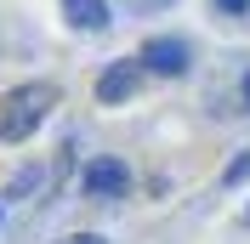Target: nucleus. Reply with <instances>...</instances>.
<instances>
[{
    "label": "nucleus",
    "mask_w": 250,
    "mask_h": 244,
    "mask_svg": "<svg viewBox=\"0 0 250 244\" xmlns=\"http://www.w3.org/2000/svg\"><path fill=\"white\" fill-rule=\"evenodd\" d=\"M51 108H57V85H46V80L6 91L0 97V142H29Z\"/></svg>",
    "instance_id": "f257e3e1"
},
{
    "label": "nucleus",
    "mask_w": 250,
    "mask_h": 244,
    "mask_svg": "<svg viewBox=\"0 0 250 244\" xmlns=\"http://www.w3.org/2000/svg\"><path fill=\"white\" fill-rule=\"evenodd\" d=\"M62 12H68V23H74V29H108V6H103V0H62Z\"/></svg>",
    "instance_id": "39448f33"
},
{
    "label": "nucleus",
    "mask_w": 250,
    "mask_h": 244,
    "mask_svg": "<svg viewBox=\"0 0 250 244\" xmlns=\"http://www.w3.org/2000/svg\"><path fill=\"white\" fill-rule=\"evenodd\" d=\"M125 187H131V176H125L120 159H91L85 165V193L91 199H125Z\"/></svg>",
    "instance_id": "7ed1b4c3"
},
{
    "label": "nucleus",
    "mask_w": 250,
    "mask_h": 244,
    "mask_svg": "<svg viewBox=\"0 0 250 244\" xmlns=\"http://www.w3.org/2000/svg\"><path fill=\"white\" fill-rule=\"evenodd\" d=\"M245 222H250V210H245Z\"/></svg>",
    "instance_id": "9d476101"
},
{
    "label": "nucleus",
    "mask_w": 250,
    "mask_h": 244,
    "mask_svg": "<svg viewBox=\"0 0 250 244\" xmlns=\"http://www.w3.org/2000/svg\"><path fill=\"white\" fill-rule=\"evenodd\" d=\"M245 176H250V153H239L233 165H228V182H245Z\"/></svg>",
    "instance_id": "423d86ee"
},
{
    "label": "nucleus",
    "mask_w": 250,
    "mask_h": 244,
    "mask_svg": "<svg viewBox=\"0 0 250 244\" xmlns=\"http://www.w3.org/2000/svg\"><path fill=\"white\" fill-rule=\"evenodd\" d=\"M142 68H154V74H188V46L171 40V34H154L148 46H142Z\"/></svg>",
    "instance_id": "f03ea898"
},
{
    "label": "nucleus",
    "mask_w": 250,
    "mask_h": 244,
    "mask_svg": "<svg viewBox=\"0 0 250 244\" xmlns=\"http://www.w3.org/2000/svg\"><path fill=\"white\" fill-rule=\"evenodd\" d=\"M245 108H250V74H245Z\"/></svg>",
    "instance_id": "1a4fd4ad"
},
{
    "label": "nucleus",
    "mask_w": 250,
    "mask_h": 244,
    "mask_svg": "<svg viewBox=\"0 0 250 244\" xmlns=\"http://www.w3.org/2000/svg\"><path fill=\"white\" fill-rule=\"evenodd\" d=\"M137 85H142V62H114L97 80V97L103 102H125V97H137Z\"/></svg>",
    "instance_id": "20e7f679"
},
{
    "label": "nucleus",
    "mask_w": 250,
    "mask_h": 244,
    "mask_svg": "<svg viewBox=\"0 0 250 244\" xmlns=\"http://www.w3.org/2000/svg\"><path fill=\"white\" fill-rule=\"evenodd\" d=\"M68 244H103V239H97V233H80V239H68Z\"/></svg>",
    "instance_id": "6e6552de"
},
{
    "label": "nucleus",
    "mask_w": 250,
    "mask_h": 244,
    "mask_svg": "<svg viewBox=\"0 0 250 244\" xmlns=\"http://www.w3.org/2000/svg\"><path fill=\"white\" fill-rule=\"evenodd\" d=\"M216 12H233L239 17V12H250V0H216Z\"/></svg>",
    "instance_id": "0eeeda50"
}]
</instances>
